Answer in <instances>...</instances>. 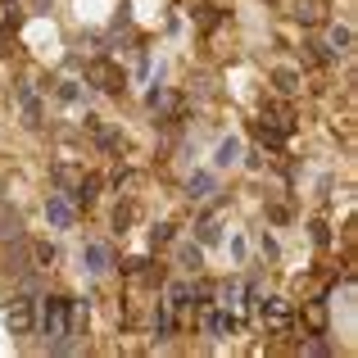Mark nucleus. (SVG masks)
Returning <instances> with one entry per match:
<instances>
[{
  "label": "nucleus",
  "instance_id": "1",
  "mask_svg": "<svg viewBox=\"0 0 358 358\" xmlns=\"http://www.w3.org/2000/svg\"><path fill=\"white\" fill-rule=\"evenodd\" d=\"M14 241H27V231H23V218H18L5 200L0 204V245H14Z\"/></svg>",
  "mask_w": 358,
  "mask_h": 358
},
{
  "label": "nucleus",
  "instance_id": "2",
  "mask_svg": "<svg viewBox=\"0 0 358 358\" xmlns=\"http://www.w3.org/2000/svg\"><path fill=\"white\" fill-rule=\"evenodd\" d=\"M295 18H304V23H322V0H295Z\"/></svg>",
  "mask_w": 358,
  "mask_h": 358
}]
</instances>
